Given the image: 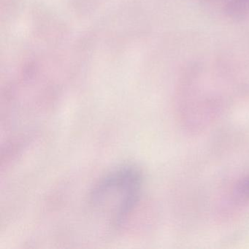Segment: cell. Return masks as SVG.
<instances>
[{
  "label": "cell",
  "mask_w": 249,
  "mask_h": 249,
  "mask_svg": "<svg viewBox=\"0 0 249 249\" xmlns=\"http://www.w3.org/2000/svg\"><path fill=\"white\" fill-rule=\"evenodd\" d=\"M142 176L137 169L125 167L106 176L91 196L96 209L107 215L113 225L124 221L138 203Z\"/></svg>",
  "instance_id": "1"
},
{
  "label": "cell",
  "mask_w": 249,
  "mask_h": 249,
  "mask_svg": "<svg viewBox=\"0 0 249 249\" xmlns=\"http://www.w3.org/2000/svg\"><path fill=\"white\" fill-rule=\"evenodd\" d=\"M234 197L241 203L249 202V175L240 179L234 188Z\"/></svg>",
  "instance_id": "2"
}]
</instances>
